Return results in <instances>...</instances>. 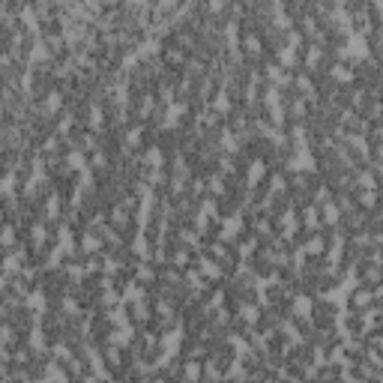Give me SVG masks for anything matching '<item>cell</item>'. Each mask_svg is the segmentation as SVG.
<instances>
[{
	"label": "cell",
	"mask_w": 383,
	"mask_h": 383,
	"mask_svg": "<svg viewBox=\"0 0 383 383\" xmlns=\"http://www.w3.org/2000/svg\"><path fill=\"white\" fill-rule=\"evenodd\" d=\"M159 99H156L153 93V87L147 90H141V93H135L132 96V102H129V111H132V120H138V123H150L156 114H159Z\"/></svg>",
	"instance_id": "obj_1"
},
{
	"label": "cell",
	"mask_w": 383,
	"mask_h": 383,
	"mask_svg": "<svg viewBox=\"0 0 383 383\" xmlns=\"http://www.w3.org/2000/svg\"><path fill=\"white\" fill-rule=\"evenodd\" d=\"M75 249L78 255H99V252H105V243H102V236H99V231H90V228H81L75 236Z\"/></svg>",
	"instance_id": "obj_2"
},
{
	"label": "cell",
	"mask_w": 383,
	"mask_h": 383,
	"mask_svg": "<svg viewBox=\"0 0 383 383\" xmlns=\"http://www.w3.org/2000/svg\"><path fill=\"white\" fill-rule=\"evenodd\" d=\"M159 60L165 63L168 72H180V69L186 66V60H189V51H183V48H180V45H174V42H162Z\"/></svg>",
	"instance_id": "obj_3"
},
{
	"label": "cell",
	"mask_w": 383,
	"mask_h": 383,
	"mask_svg": "<svg viewBox=\"0 0 383 383\" xmlns=\"http://www.w3.org/2000/svg\"><path fill=\"white\" fill-rule=\"evenodd\" d=\"M195 255L198 252H192V249H186V246H180V243H171V249H168V261L165 264H171V267H177V269H186L195 264Z\"/></svg>",
	"instance_id": "obj_4"
},
{
	"label": "cell",
	"mask_w": 383,
	"mask_h": 383,
	"mask_svg": "<svg viewBox=\"0 0 383 383\" xmlns=\"http://www.w3.org/2000/svg\"><path fill=\"white\" fill-rule=\"evenodd\" d=\"M351 192H354L356 210H363V213L380 210V189H351Z\"/></svg>",
	"instance_id": "obj_5"
},
{
	"label": "cell",
	"mask_w": 383,
	"mask_h": 383,
	"mask_svg": "<svg viewBox=\"0 0 383 383\" xmlns=\"http://www.w3.org/2000/svg\"><path fill=\"white\" fill-rule=\"evenodd\" d=\"M177 380H204V377H201V359L180 356V365H177Z\"/></svg>",
	"instance_id": "obj_6"
},
{
	"label": "cell",
	"mask_w": 383,
	"mask_h": 383,
	"mask_svg": "<svg viewBox=\"0 0 383 383\" xmlns=\"http://www.w3.org/2000/svg\"><path fill=\"white\" fill-rule=\"evenodd\" d=\"M318 213H321V228H323V231L339 228V222H342V210L335 207V201H330V204L318 207Z\"/></svg>",
	"instance_id": "obj_7"
}]
</instances>
